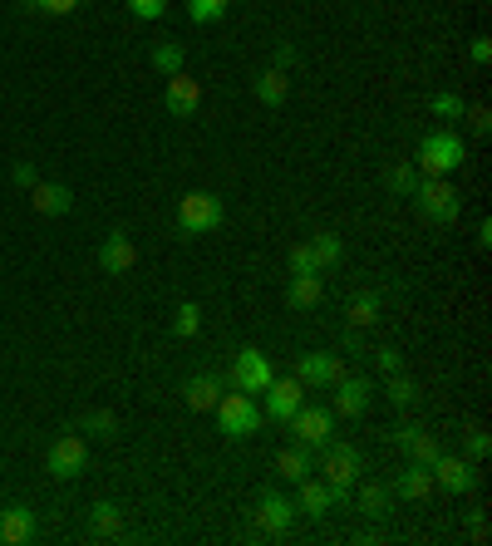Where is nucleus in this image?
Segmentation results:
<instances>
[{"label":"nucleus","mask_w":492,"mask_h":546,"mask_svg":"<svg viewBox=\"0 0 492 546\" xmlns=\"http://www.w3.org/2000/svg\"><path fill=\"white\" fill-rule=\"evenodd\" d=\"M463 163H468V148H463V138L453 128H433V133L419 138V153H414L419 178H453Z\"/></svg>","instance_id":"f257e3e1"},{"label":"nucleus","mask_w":492,"mask_h":546,"mask_svg":"<svg viewBox=\"0 0 492 546\" xmlns=\"http://www.w3.org/2000/svg\"><path fill=\"white\" fill-rule=\"evenodd\" d=\"M212 414H217V424H222L227 438H251V433H261V424H266V414H261L256 394H242V389L222 394Z\"/></svg>","instance_id":"f03ea898"},{"label":"nucleus","mask_w":492,"mask_h":546,"mask_svg":"<svg viewBox=\"0 0 492 546\" xmlns=\"http://www.w3.org/2000/svg\"><path fill=\"white\" fill-rule=\"evenodd\" d=\"M414 202H419V212H424L429 222H438V227H453L458 212H463V197H458V187L448 178H419Z\"/></svg>","instance_id":"7ed1b4c3"},{"label":"nucleus","mask_w":492,"mask_h":546,"mask_svg":"<svg viewBox=\"0 0 492 546\" xmlns=\"http://www.w3.org/2000/svg\"><path fill=\"white\" fill-rule=\"evenodd\" d=\"M222 222H227V212H222V202L212 192H187L183 202H178V232L183 237H207Z\"/></svg>","instance_id":"20e7f679"},{"label":"nucleus","mask_w":492,"mask_h":546,"mask_svg":"<svg viewBox=\"0 0 492 546\" xmlns=\"http://www.w3.org/2000/svg\"><path fill=\"white\" fill-rule=\"evenodd\" d=\"M320 453H325V463H320L325 483H330L335 492H340V497H345L350 487L360 483V448H355V443H335V438H330Z\"/></svg>","instance_id":"39448f33"},{"label":"nucleus","mask_w":492,"mask_h":546,"mask_svg":"<svg viewBox=\"0 0 492 546\" xmlns=\"http://www.w3.org/2000/svg\"><path fill=\"white\" fill-rule=\"evenodd\" d=\"M271 379H276V369H271V360H266L256 345L237 350V360H232V369H227V384L242 389V394H261Z\"/></svg>","instance_id":"423d86ee"},{"label":"nucleus","mask_w":492,"mask_h":546,"mask_svg":"<svg viewBox=\"0 0 492 546\" xmlns=\"http://www.w3.org/2000/svg\"><path fill=\"white\" fill-rule=\"evenodd\" d=\"M286 428L296 433V443H301V448L315 453V448H325V443H330V433H335V414H330V409H320V404H301V409L286 419Z\"/></svg>","instance_id":"0eeeda50"},{"label":"nucleus","mask_w":492,"mask_h":546,"mask_svg":"<svg viewBox=\"0 0 492 546\" xmlns=\"http://www.w3.org/2000/svg\"><path fill=\"white\" fill-rule=\"evenodd\" d=\"M45 468H50V478H60V483L79 478V473L89 468V448H84V438H79V433L55 438V443H50V453H45Z\"/></svg>","instance_id":"6e6552de"},{"label":"nucleus","mask_w":492,"mask_h":546,"mask_svg":"<svg viewBox=\"0 0 492 546\" xmlns=\"http://www.w3.org/2000/svg\"><path fill=\"white\" fill-rule=\"evenodd\" d=\"M261 394H266V409H261V414H266L271 424H286V419H291V414L306 404V384H301L296 374H286V379L276 374V379H271Z\"/></svg>","instance_id":"1a4fd4ad"},{"label":"nucleus","mask_w":492,"mask_h":546,"mask_svg":"<svg viewBox=\"0 0 492 546\" xmlns=\"http://www.w3.org/2000/svg\"><path fill=\"white\" fill-rule=\"evenodd\" d=\"M296 502L291 497H281V492H261L256 497V532L261 537H286L291 527H296Z\"/></svg>","instance_id":"9d476101"},{"label":"nucleus","mask_w":492,"mask_h":546,"mask_svg":"<svg viewBox=\"0 0 492 546\" xmlns=\"http://www.w3.org/2000/svg\"><path fill=\"white\" fill-rule=\"evenodd\" d=\"M330 389H335V404H330L335 419H360L369 409V399H374V384H369L365 374H340Z\"/></svg>","instance_id":"9b49d317"},{"label":"nucleus","mask_w":492,"mask_h":546,"mask_svg":"<svg viewBox=\"0 0 492 546\" xmlns=\"http://www.w3.org/2000/svg\"><path fill=\"white\" fill-rule=\"evenodd\" d=\"M291 502H296V512H306V517H315V522H320V517H330V512L345 502V497L325 483V478H310V473H306V478L296 483V497H291Z\"/></svg>","instance_id":"f8f14e48"},{"label":"nucleus","mask_w":492,"mask_h":546,"mask_svg":"<svg viewBox=\"0 0 492 546\" xmlns=\"http://www.w3.org/2000/svg\"><path fill=\"white\" fill-rule=\"evenodd\" d=\"M340 374H345V360L330 355V350H306V355L296 360V379H301L306 389H330Z\"/></svg>","instance_id":"ddd939ff"},{"label":"nucleus","mask_w":492,"mask_h":546,"mask_svg":"<svg viewBox=\"0 0 492 546\" xmlns=\"http://www.w3.org/2000/svg\"><path fill=\"white\" fill-rule=\"evenodd\" d=\"M429 473H433V487H443V492H473L478 487V463L473 458L438 453V463H433Z\"/></svg>","instance_id":"4468645a"},{"label":"nucleus","mask_w":492,"mask_h":546,"mask_svg":"<svg viewBox=\"0 0 492 546\" xmlns=\"http://www.w3.org/2000/svg\"><path fill=\"white\" fill-rule=\"evenodd\" d=\"M163 109L173 114V119H192L197 109H202V84L192 79V74H168V89H163Z\"/></svg>","instance_id":"2eb2a0df"},{"label":"nucleus","mask_w":492,"mask_h":546,"mask_svg":"<svg viewBox=\"0 0 492 546\" xmlns=\"http://www.w3.org/2000/svg\"><path fill=\"white\" fill-rule=\"evenodd\" d=\"M183 394H187V409H192V414H212V409H217V399L227 394V379H222L217 369H202V374H192V379H187Z\"/></svg>","instance_id":"dca6fc26"},{"label":"nucleus","mask_w":492,"mask_h":546,"mask_svg":"<svg viewBox=\"0 0 492 546\" xmlns=\"http://www.w3.org/2000/svg\"><path fill=\"white\" fill-rule=\"evenodd\" d=\"M30 207H35L40 217H64V212L74 207V192H69L64 182H35V187H30Z\"/></svg>","instance_id":"f3484780"},{"label":"nucleus","mask_w":492,"mask_h":546,"mask_svg":"<svg viewBox=\"0 0 492 546\" xmlns=\"http://www.w3.org/2000/svg\"><path fill=\"white\" fill-rule=\"evenodd\" d=\"M133 261H138L133 242H128L123 232H109V237H104V246H99V266H104L109 276H123V271H133Z\"/></svg>","instance_id":"a211bd4d"},{"label":"nucleus","mask_w":492,"mask_h":546,"mask_svg":"<svg viewBox=\"0 0 492 546\" xmlns=\"http://www.w3.org/2000/svg\"><path fill=\"white\" fill-rule=\"evenodd\" d=\"M251 94H256L266 109H281V104L291 99V79H286V69H261L256 84H251Z\"/></svg>","instance_id":"6ab92c4d"},{"label":"nucleus","mask_w":492,"mask_h":546,"mask_svg":"<svg viewBox=\"0 0 492 546\" xmlns=\"http://www.w3.org/2000/svg\"><path fill=\"white\" fill-rule=\"evenodd\" d=\"M35 537V512L30 507H5L0 512V542L5 546H20Z\"/></svg>","instance_id":"aec40b11"},{"label":"nucleus","mask_w":492,"mask_h":546,"mask_svg":"<svg viewBox=\"0 0 492 546\" xmlns=\"http://www.w3.org/2000/svg\"><path fill=\"white\" fill-rule=\"evenodd\" d=\"M320 301H325V281L320 276H291V286H286V305L291 310H315Z\"/></svg>","instance_id":"412c9836"},{"label":"nucleus","mask_w":492,"mask_h":546,"mask_svg":"<svg viewBox=\"0 0 492 546\" xmlns=\"http://www.w3.org/2000/svg\"><path fill=\"white\" fill-rule=\"evenodd\" d=\"M306 246H310V256H315V271H335L345 261V242L335 232H315Z\"/></svg>","instance_id":"4be33fe9"},{"label":"nucleus","mask_w":492,"mask_h":546,"mask_svg":"<svg viewBox=\"0 0 492 546\" xmlns=\"http://www.w3.org/2000/svg\"><path fill=\"white\" fill-rule=\"evenodd\" d=\"M276 473H281L286 483H301L306 473H315V468H310V448H301V443L281 448V453H276Z\"/></svg>","instance_id":"5701e85b"},{"label":"nucleus","mask_w":492,"mask_h":546,"mask_svg":"<svg viewBox=\"0 0 492 546\" xmlns=\"http://www.w3.org/2000/svg\"><path fill=\"white\" fill-rule=\"evenodd\" d=\"M399 497H409V502H424V497H429L433 492V473L429 468H424V463H409V468H404V473H399Z\"/></svg>","instance_id":"b1692460"},{"label":"nucleus","mask_w":492,"mask_h":546,"mask_svg":"<svg viewBox=\"0 0 492 546\" xmlns=\"http://www.w3.org/2000/svg\"><path fill=\"white\" fill-rule=\"evenodd\" d=\"M379 310H384V301H379V291H360L355 301L345 305V320H350L355 330H365V325H374V320H379Z\"/></svg>","instance_id":"393cba45"},{"label":"nucleus","mask_w":492,"mask_h":546,"mask_svg":"<svg viewBox=\"0 0 492 546\" xmlns=\"http://www.w3.org/2000/svg\"><path fill=\"white\" fill-rule=\"evenodd\" d=\"M148 64L168 79V74H183V69H187V55H183V45H178V40H168V45H158V50L148 55Z\"/></svg>","instance_id":"a878e982"},{"label":"nucleus","mask_w":492,"mask_h":546,"mask_svg":"<svg viewBox=\"0 0 492 546\" xmlns=\"http://www.w3.org/2000/svg\"><path fill=\"white\" fill-rule=\"evenodd\" d=\"M384 394H389L394 409H409V404L419 399V384H414L409 374H384Z\"/></svg>","instance_id":"bb28decb"},{"label":"nucleus","mask_w":492,"mask_h":546,"mask_svg":"<svg viewBox=\"0 0 492 546\" xmlns=\"http://www.w3.org/2000/svg\"><path fill=\"white\" fill-rule=\"evenodd\" d=\"M232 10V0H187V20L192 25H217Z\"/></svg>","instance_id":"cd10ccee"},{"label":"nucleus","mask_w":492,"mask_h":546,"mask_svg":"<svg viewBox=\"0 0 492 546\" xmlns=\"http://www.w3.org/2000/svg\"><path fill=\"white\" fill-rule=\"evenodd\" d=\"M404 448H409V458H414V463H424V468H433V463H438V453H443V448H438V438H433L429 428H419V433H414Z\"/></svg>","instance_id":"c85d7f7f"},{"label":"nucleus","mask_w":492,"mask_h":546,"mask_svg":"<svg viewBox=\"0 0 492 546\" xmlns=\"http://www.w3.org/2000/svg\"><path fill=\"white\" fill-rule=\"evenodd\" d=\"M197 330H202V305L183 301L178 305V315H173V335H178V340H192Z\"/></svg>","instance_id":"c756f323"},{"label":"nucleus","mask_w":492,"mask_h":546,"mask_svg":"<svg viewBox=\"0 0 492 546\" xmlns=\"http://www.w3.org/2000/svg\"><path fill=\"white\" fill-rule=\"evenodd\" d=\"M360 512H365V517H384V512H389L384 483H360Z\"/></svg>","instance_id":"7c9ffc66"},{"label":"nucleus","mask_w":492,"mask_h":546,"mask_svg":"<svg viewBox=\"0 0 492 546\" xmlns=\"http://www.w3.org/2000/svg\"><path fill=\"white\" fill-rule=\"evenodd\" d=\"M384 182H389V192L414 197V187H419V168H414V163H399V168H389V173H384Z\"/></svg>","instance_id":"2f4dec72"},{"label":"nucleus","mask_w":492,"mask_h":546,"mask_svg":"<svg viewBox=\"0 0 492 546\" xmlns=\"http://www.w3.org/2000/svg\"><path fill=\"white\" fill-rule=\"evenodd\" d=\"M119 532H123L119 507H114V502H99V507H94V537H119Z\"/></svg>","instance_id":"473e14b6"},{"label":"nucleus","mask_w":492,"mask_h":546,"mask_svg":"<svg viewBox=\"0 0 492 546\" xmlns=\"http://www.w3.org/2000/svg\"><path fill=\"white\" fill-rule=\"evenodd\" d=\"M429 114H433V119H463V114H468V104H463V94H433Z\"/></svg>","instance_id":"72a5a7b5"},{"label":"nucleus","mask_w":492,"mask_h":546,"mask_svg":"<svg viewBox=\"0 0 492 546\" xmlns=\"http://www.w3.org/2000/svg\"><path fill=\"white\" fill-rule=\"evenodd\" d=\"M128 15L133 20H163L168 15V0H128Z\"/></svg>","instance_id":"f704fd0d"},{"label":"nucleus","mask_w":492,"mask_h":546,"mask_svg":"<svg viewBox=\"0 0 492 546\" xmlns=\"http://www.w3.org/2000/svg\"><path fill=\"white\" fill-rule=\"evenodd\" d=\"M84 433H104V438H109V433H114V428H119V419H114V414H109V409H94V414H84Z\"/></svg>","instance_id":"c9c22d12"},{"label":"nucleus","mask_w":492,"mask_h":546,"mask_svg":"<svg viewBox=\"0 0 492 546\" xmlns=\"http://www.w3.org/2000/svg\"><path fill=\"white\" fill-rule=\"evenodd\" d=\"M291 276H320L315 271V256H310V246H291Z\"/></svg>","instance_id":"e433bc0d"},{"label":"nucleus","mask_w":492,"mask_h":546,"mask_svg":"<svg viewBox=\"0 0 492 546\" xmlns=\"http://www.w3.org/2000/svg\"><path fill=\"white\" fill-rule=\"evenodd\" d=\"M374 364H379V374H399V369H404V355H399L394 345H379V350H374Z\"/></svg>","instance_id":"4c0bfd02"},{"label":"nucleus","mask_w":492,"mask_h":546,"mask_svg":"<svg viewBox=\"0 0 492 546\" xmlns=\"http://www.w3.org/2000/svg\"><path fill=\"white\" fill-rule=\"evenodd\" d=\"M84 0H30V10H45V15H69V10H79Z\"/></svg>","instance_id":"58836bf2"},{"label":"nucleus","mask_w":492,"mask_h":546,"mask_svg":"<svg viewBox=\"0 0 492 546\" xmlns=\"http://www.w3.org/2000/svg\"><path fill=\"white\" fill-rule=\"evenodd\" d=\"M468 458H473V463L488 458V433H483V428H468Z\"/></svg>","instance_id":"ea45409f"},{"label":"nucleus","mask_w":492,"mask_h":546,"mask_svg":"<svg viewBox=\"0 0 492 546\" xmlns=\"http://www.w3.org/2000/svg\"><path fill=\"white\" fill-rule=\"evenodd\" d=\"M296 60H301V50H296L291 40H281V45H276V69H291Z\"/></svg>","instance_id":"a19ab883"},{"label":"nucleus","mask_w":492,"mask_h":546,"mask_svg":"<svg viewBox=\"0 0 492 546\" xmlns=\"http://www.w3.org/2000/svg\"><path fill=\"white\" fill-rule=\"evenodd\" d=\"M10 178H15L20 187H25V192H30V187L40 182V173H35V163H15V173H10Z\"/></svg>","instance_id":"79ce46f5"},{"label":"nucleus","mask_w":492,"mask_h":546,"mask_svg":"<svg viewBox=\"0 0 492 546\" xmlns=\"http://www.w3.org/2000/svg\"><path fill=\"white\" fill-rule=\"evenodd\" d=\"M468 55H473V64H488V60H492V40H488V35H478Z\"/></svg>","instance_id":"37998d69"},{"label":"nucleus","mask_w":492,"mask_h":546,"mask_svg":"<svg viewBox=\"0 0 492 546\" xmlns=\"http://www.w3.org/2000/svg\"><path fill=\"white\" fill-rule=\"evenodd\" d=\"M468 119H473V133H488V128H492V114H488V109H473Z\"/></svg>","instance_id":"c03bdc74"},{"label":"nucleus","mask_w":492,"mask_h":546,"mask_svg":"<svg viewBox=\"0 0 492 546\" xmlns=\"http://www.w3.org/2000/svg\"><path fill=\"white\" fill-rule=\"evenodd\" d=\"M419 428H424V424H399V428H394V443H399V448H404V443H409V438H414V433H419Z\"/></svg>","instance_id":"a18cd8bd"},{"label":"nucleus","mask_w":492,"mask_h":546,"mask_svg":"<svg viewBox=\"0 0 492 546\" xmlns=\"http://www.w3.org/2000/svg\"><path fill=\"white\" fill-rule=\"evenodd\" d=\"M345 355H360V330H355V325L345 330Z\"/></svg>","instance_id":"49530a36"}]
</instances>
